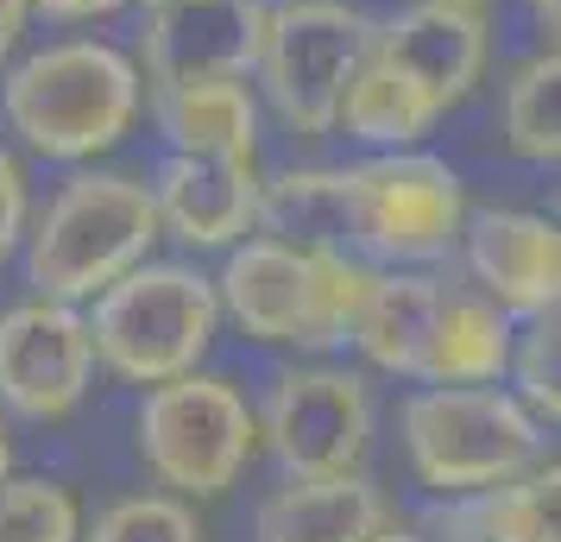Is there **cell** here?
Listing matches in <instances>:
<instances>
[{
	"label": "cell",
	"mask_w": 561,
	"mask_h": 542,
	"mask_svg": "<svg viewBox=\"0 0 561 542\" xmlns=\"http://www.w3.org/2000/svg\"><path fill=\"white\" fill-rule=\"evenodd\" d=\"M152 102L139 57H127L107 38H57L20 57L0 82L7 132L38 158L82 164L114 152L133 132L139 107Z\"/></svg>",
	"instance_id": "1"
},
{
	"label": "cell",
	"mask_w": 561,
	"mask_h": 542,
	"mask_svg": "<svg viewBox=\"0 0 561 542\" xmlns=\"http://www.w3.org/2000/svg\"><path fill=\"white\" fill-rule=\"evenodd\" d=\"M221 310L265 347L329 354L354 341V315L366 303L373 265L347 246H304L259 233L240 240L221 265Z\"/></svg>",
	"instance_id": "2"
},
{
	"label": "cell",
	"mask_w": 561,
	"mask_h": 542,
	"mask_svg": "<svg viewBox=\"0 0 561 542\" xmlns=\"http://www.w3.org/2000/svg\"><path fill=\"white\" fill-rule=\"evenodd\" d=\"M164 240V215L146 177L133 171H77L26 228V285L32 297L95 303L114 278L146 265Z\"/></svg>",
	"instance_id": "3"
},
{
	"label": "cell",
	"mask_w": 561,
	"mask_h": 542,
	"mask_svg": "<svg viewBox=\"0 0 561 542\" xmlns=\"http://www.w3.org/2000/svg\"><path fill=\"white\" fill-rule=\"evenodd\" d=\"M404 448L435 492H485L542 466V423L517 391L423 385L404 397Z\"/></svg>",
	"instance_id": "4"
},
{
	"label": "cell",
	"mask_w": 561,
	"mask_h": 542,
	"mask_svg": "<svg viewBox=\"0 0 561 542\" xmlns=\"http://www.w3.org/2000/svg\"><path fill=\"white\" fill-rule=\"evenodd\" d=\"M341 183V246L385 265L448 258L467 233V183L430 152H373L334 171Z\"/></svg>",
	"instance_id": "5"
},
{
	"label": "cell",
	"mask_w": 561,
	"mask_h": 542,
	"mask_svg": "<svg viewBox=\"0 0 561 542\" xmlns=\"http://www.w3.org/2000/svg\"><path fill=\"white\" fill-rule=\"evenodd\" d=\"M215 322H221V285L164 258L133 265L89 310L102 366L133 385H171L183 372H196L215 341Z\"/></svg>",
	"instance_id": "6"
},
{
	"label": "cell",
	"mask_w": 561,
	"mask_h": 542,
	"mask_svg": "<svg viewBox=\"0 0 561 542\" xmlns=\"http://www.w3.org/2000/svg\"><path fill=\"white\" fill-rule=\"evenodd\" d=\"M379 20H366L347 0H272L259 38L253 89L297 139L341 132L347 82L373 51Z\"/></svg>",
	"instance_id": "7"
},
{
	"label": "cell",
	"mask_w": 561,
	"mask_h": 542,
	"mask_svg": "<svg viewBox=\"0 0 561 542\" xmlns=\"http://www.w3.org/2000/svg\"><path fill=\"white\" fill-rule=\"evenodd\" d=\"M259 416L228 379L183 372L171 385H152L139 404V454L171 492L221 498L253 461Z\"/></svg>",
	"instance_id": "8"
},
{
	"label": "cell",
	"mask_w": 561,
	"mask_h": 542,
	"mask_svg": "<svg viewBox=\"0 0 561 542\" xmlns=\"http://www.w3.org/2000/svg\"><path fill=\"white\" fill-rule=\"evenodd\" d=\"M259 441L290 480H329V473H359L366 441H373V397L359 372L341 366H290L272 379L265 411H259Z\"/></svg>",
	"instance_id": "9"
},
{
	"label": "cell",
	"mask_w": 561,
	"mask_h": 542,
	"mask_svg": "<svg viewBox=\"0 0 561 542\" xmlns=\"http://www.w3.org/2000/svg\"><path fill=\"white\" fill-rule=\"evenodd\" d=\"M95 328L77 303L26 297L0 315V411L57 423L82 404L95 379Z\"/></svg>",
	"instance_id": "10"
},
{
	"label": "cell",
	"mask_w": 561,
	"mask_h": 542,
	"mask_svg": "<svg viewBox=\"0 0 561 542\" xmlns=\"http://www.w3.org/2000/svg\"><path fill=\"white\" fill-rule=\"evenodd\" d=\"M272 0H164L139 20L146 89L208 77H253Z\"/></svg>",
	"instance_id": "11"
},
{
	"label": "cell",
	"mask_w": 561,
	"mask_h": 542,
	"mask_svg": "<svg viewBox=\"0 0 561 542\" xmlns=\"http://www.w3.org/2000/svg\"><path fill=\"white\" fill-rule=\"evenodd\" d=\"M373 51L423 89L442 114L473 95L492 57V32H485V7H460V0H410L404 13H391L373 32Z\"/></svg>",
	"instance_id": "12"
},
{
	"label": "cell",
	"mask_w": 561,
	"mask_h": 542,
	"mask_svg": "<svg viewBox=\"0 0 561 542\" xmlns=\"http://www.w3.org/2000/svg\"><path fill=\"white\" fill-rule=\"evenodd\" d=\"M152 196L164 233L196 253H233L265 215V183L253 158L164 152V164L152 171Z\"/></svg>",
	"instance_id": "13"
},
{
	"label": "cell",
	"mask_w": 561,
	"mask_h": 542,
	"mask_svg": "<svg viewBox=\"0 0 561 542\" xmlns=\"http://www.w3.org/2000/svg\"><path fill=\"white\" fill-rule=\"evenodd\" d=\"M460 258L473 285L511 315H536L561 303V221L530 208H480L467 215Z\"/></svg>",
	"instance_id": "14"
},
{
	"label": "cell",
	"mask_w": 561,
	"mask_h": 542,
	"mask_svg": "<svg viewBox=\"0 0 561 542\" xmlns=\"http://www.w3.org/2000/svg\"><path fill=\"white\" fill-rule=\"evenodd\" d=\"M511 310H499L485 290H442L416 360V385H499L511 372Z\"/></svg>",
	"instance_id": "15"
},
{
	"label": "cell",
	"mask_w": 561,
	"mask_h": 542,
	"mask_svg": "<svg viewBox=\"0 0 561 542\" xmlns=\"http://www.w3.org/2000/svg\"><path fill=\"white\" fill-rule=\"evenodd\" d=\"M152 120L171 152L253 158L259 152V89L253 77H208L152 89Z\"/></svg>",
	"instance_id": "16"
},
{
	"label": "cell",
	"mask_w": 561,
	"mask_h": 542,
	"mask_svg": "<svg viewBox=\"0 0 561 542\" xmlns=\"http://www.w3.org/2000/svg\"><path fill=\"white\" fill-rule=\"evenodd\" d=\"M435 537L448 542H561V461L530 466L524 480L485 492H455L435 511Z\"/></svg>",
	"instance_id": "17"
},
{
	"label": "cell",
	"mask_w": 561,
	"mask_h": 542,
	"mask_svg": "<svg viewBox=\"0 0 561 542\" xmlns=\"http://www.w3.org/2000/svg\"><path fill=\"white\" fill-rule=\"evenodd\" d=\"M385 530V498L359 473L290 480L259 505L265 542H373Z\"/></svg>",
	"instance_id": "18"
},
{
	"label": "cell",
	"mask_w": 561,
	"mask_h": 542,
	"mask_svg": "<svg viewBox=\"0 0 561 542\" xmlns=\"http://www.w3.org/2000/svg\"><path fill=\"white\" fill-rule=\"evenodd\" d=\"M442 290L448 285L416 278V272H373L366 303L354 315V347L379 372H391V379H416V360H423V341H430Z\"/></svg>",
	"instance_id": "19"
},
{
	"label": "cell",
	"mask_w": 561,
	"mask_h": 542,
	"mask_svg": "<svg viewBox=\"0 0 561 542\" xmlns=\"http://www.w3.org/2000/svg\"><path fill=\"white\" fill-rule=\"evenodd\" d=\"M499 132L517 158L561 164V45H542L536 57L511 64L499 89Z\"/></svg>",
	"instance_id": "20"
},
{
	"label": "cell",
	"mask_w": 561,
	"mask_h": 542,
	"mask_svg": "<svg viewBox=\"0 0 561 542\" xmlns=\"http://www.w3.org/2000/svg\"><path fill=\"white\" fill-rule=\"evenodd\" d=\"M511 379H517V397L536 416L561 423V303L524 315L517 347H511Z\"/></svg>",
	"instance_id": "21"
},
{
	"label": "cell",
	"mask_w": 561,
	"mask_h": 542,
	"mask_svg": "<svg viewBox=\"0 0 561 542\" xmlns=\"http://www.w3.org/2000/svg\"><path fill=\"white\" fill-rule=\"evenodd\" d=\"M0 542H82L70 492L51 480H7L0 486Z\"/></svg>",
	"instance_id": "22"
},
{
	"label": "cell",
	"mask_w": 561,
	"mask_h": 542,
	"mask_svg": "<svg viewBox=\"0 0 561 542\" xmlns=\"http://www.w3.org/2000/svg\"><path fill=\"white\" fill-rule=\"evenodd\" d=\"M82 542H203V523H196V511H190L183 498L139 492V498L107 505Z\"/></svg>",
	"instance_id": "23"
},
{
	"label": "cell",
	"mask_w": 561,
	"mask_h": 542,
	"mask_svg": "<svg viewBox=\"0 0 561 542\" xmlns=\"http://www.w3.org/2000/svg\"><path fill=\"white\" fill-rule=\"evenodd\" d=\"M26 164L0 146V258L26 240Z\"/></svg>",
	"instance_id": "24"
},
{
	"label": "cell",
	"mask_w": 561,
	"mask_h": 542,
	"mask_svg": "<svg viewBox=\"0 0 561 542\" xmlns=\"http://www.w3.org/2000/svg\"><path fill=\"white\" fill-rule=\"evenodd\" d=\"M127 0H32V13H45L57 26H95V20H114Z\"/></svg>",
	"instance_id": "25"
},
{
	"label": "cell",
	"mask_w": 561,
	"mask_h": 542,
	"mask_svg": "<svg viewBox=\"0 0 561 542\" xmlns=\"http://www.w3.org/2000/svg\"><path fill=\"white\" fill-rule=\"evenodd\" d=\"M26 20H32V0H0V64L20 51V38H26Z\"/></svg>",
	"instance_id": "26"
},
{
	"label": "cell",
	"mask_w": 561,
	"mask_h": 542,
	"mask_svg": "<svg viewBox=\"0 0 561 542\" xmlns=\"http://www.w3.org/2000/svg\"><path fill=\"white\" fill-rule=\"evenodd\" d=\"M524 7H530L536 26H542V32H549V38L561 45V0H524Z\"/></svg>",
	"instance_id": "27"
},
{
	"label": "cell",
	"mask_w": 561,
	"mask_h": 542,
	"mask_svg": "<svg viewBox=\"0 0 561 542\" xmlns=\"http://www.w3.org/2000/svg\"><path fill=\"white\" fill-rule=\"evenodd\" d=\"M7 466H13V448H7V416H0V486H7V480H13V473H7Z\"/></svg>",
	"instance_id": "28"
},
{
	"label": "cell",
	"mask_w": 561,
	"mask_h": 542,
	"mask_svg": "<svg viewBox=\"0 0 561 542\" xmlns=\"http://www.w3.org/2000/svg\"><path fill=\"white\" fill-rule=\"evenodd\" d=\"M373 542H430V537H410V530H391V523H385V530H379Z\"/></svg>",
	"instance_id": "29"
},
{
	"label": "cell",
	"mask_w": 561,
	"mask_h": 542,
	"mask_svg": "<svg viewBox=\"0 0 561 542\" xmlns=\"http://www.w3.org/2000/svg\"><path fill=\"white\" fill-rule=\"evenodd\" d=\"M139 7H164V0H139Z\"/></svg>",
	"instance_id": "30"
},
{
	"label": "cell",
	"mask_w": 561,
	"mask_h": 542,
	"mask_svg": "<svg viewBox=\"0 0 561 542\" xmlns=\"http://www.w3.org/2000/svg\"><path fill=\"white\" fill-rule=\"evenodd\" d=\"M460 7H485V0H460Z\"/></svg>",
	"instance_id": "31"
}]
</instances>
